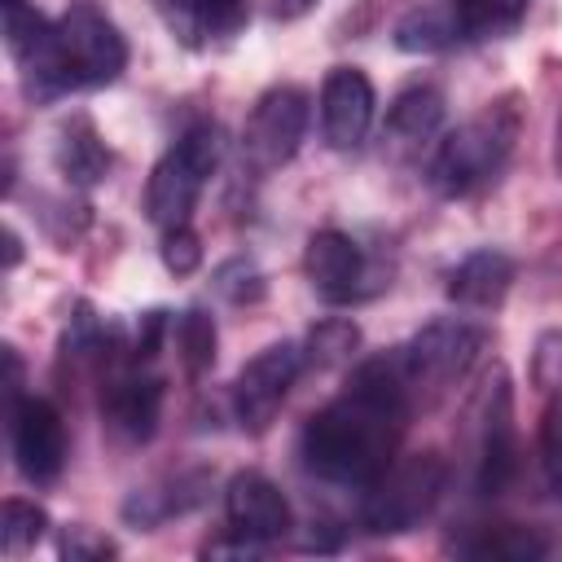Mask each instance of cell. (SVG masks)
<instances>
[{
    "instance_id": "obj_21",
    "label": "cell",
    "mask_w": 562,
    "mask_h": 562,
    "mask_svg": "<svg viewBox=\"0 0 562 562\" xmlns=\"http://www.w3.org/2000/svg\"><path fill=\"white\" fill-rule=\"evenodd\" d=\"M457 44H461V26H457V13H452L448 0L408 9L395 22V48L400 53H443V48H457Z\"/></svg>"
},
{
    "instance_id": "obj_26",
    "label": "cell",
    "mask_w": 562,
    "mask_h": 562,
    "mask_svg": "<svg viewBox=\"0 0 562 562\" xmlns=\"http://www.w3.org/2000/svg\"><path fill=\"white\" fill-rule=\"evenodd\" d=\"M215 290H220L228 303H259L263 290H268V281H263V272H259L246 255H237V259H224V263L215 268Z\"/></svg>"
},
{
    "instance_id": "obj_25",
    "label": "cell",
    "mask_w": 562,
    "mask_h": 562,
    "mask_svg": "<svg viewBox=\"0 0 562 562\" xmlns=\"http://www.w3.org/2000/svg\"><path fill=\"white\" fill-rule=\"evenodd\" d=\"M44 531H48V514H44V505L22 501V496H9V501H4L0 540H4V553H9V558L35 549V544L44 540Z\"/></svg>"
},
{
    "instance_id": "obj_5",
    "label": "cell",
    "mask_w": 562,
    "mask_h": 562,
    "mask_svg": "<svg viewBox=\"0 0 562 562\" xmlns=\"http://www.w3.org/2000/svg\"><path fill=\"white\" fill-rule=\"evenodd\" d=\"M224 158V136L215 123H193L180 132V140L154 162L149 180H145V215L158 233L180 228L193 220V206L206 189V180L215 176Z\"/></svg>"
},
{
    "instance_id": "obj_10",
    "label": "cell",
    "mask_w": 562,
    "mask_h": 562,
    "mask_svg": "<svg viewBox=\"0 0 562 562\" xmlns=\"http://www.w3.org/2000/svg\"><path fill=\"white\" fill-rule=\"evenodd\" d=\"M303 272H307V285L321 303L329 307H342V303H360L364 294H373V268L360 250V241L342 228H321L307 237V250H303Z\"/></svg>"
},
{
    "instance_id": "obj_9",
    "label": "cell",
    "mask_w": 562,
    "mask_h": 562,
    "mask_svg": "<svg viewBox=\"0 0 562 562\" xmlns=\"http://www.w3.org/2000/svg\"><path fill=\"white\" fill-rule=\"evenodd\" d=\"M9 448H13V465L26 483L48 487L61 479L66 470V422L57 413L53 400L44 395H18L9 404Z\"/></svg>"
},
{
    "instance_id": "obj_1",
    "label": "cell",
    "mask_w": 562,
    "mask_h": 562,
    "mask_svg": "<svg viewBox=\"0 0 562 562\" xmlns=\"http://www.w3.org/2000/svg\"><path fill=\"white\" fill-rule=\"evenodd\" d=\"M417 400L400 360V347L369 356L351 369L347 386L316 408L299 430V461L307 474L334 487L364 492L395 457Z\"/></svg>"
},
{
    "instance_id": "obj_30",
    "label": "cell",
    "mask_w": 562,
    "mask_h": 562,
    "mask_svg": "<svg viewBox=\"0 0 562 562\" xmlns=\"http://www.w3.org/2000/svg\"><path fill=\"white\" fill-rule=\"evenodd\" d=\"M167 338H171V312H162V307L140 312L136 334H132V360H136V364H149V360L162 351Z\"/></svg>"
},
{
    "instance_id": "obj_2",
    "label": "cell",
    "mask_w": 562,
    "mask_h": 562,
    "mask_svg": "<svg viewBox=\"0 0 562 562\" xmlns=\"http://www.w3.org/2000/svg\"><path fill=\"white\" fill-rule=\"evenodd\" d=\"M18 70L31 101H57L70 92L105 88L127 70V40L101 4L70 0L66 13L53 18L44 40L18 57Z\"/></svg>"
},
{
    "instance_id": "obj_35",
    "label": "cell",
    "mask_w": 562,
    "mask_h": 562,
    "mask_svg": "<svg viewBox=\"0 0 562 562\" xmlns=\"http://www.w3.org/2000/svg\"><path fill=\"white\" fill-rule=\"evenodd\" d=\"M18 259H22V241H18L13 228H4V268H13Z\"/></svg>"
},
{
    "instance_id": "obj_8",
    "label": "cell",
    "mask_w": 562,
    "mask_h": 562,
    "mask_svg": "<svg viewBox=\"0 0 562 562\" xmlns=\"http://www.w3.org/2000/svg\"><path fill=\"white\" fill-rule=\"evenodd\" d=\"M303 369L307 364H303L299 342H268L259 356H250L241 364V373L233 378V417H237V426L246 435H263L277 422V413H281V404H285V395H290V386L299 382Z\"/></svg>"
},
{
    "instance_id": "obj_17",
    "label": "cell",
    "mask_w": 562,
    "mask_h": 562,
    "mask_svg": "<svg viewBox=\"0 0 562 562\" xmlns=\"http://www.w3.org/2000/svg\"><path fill=\"white\" fill-rule=\"evenodd\" d=\"M518 263L509 250L501 246H479L470 250L452 272H448V299L465 312H492L505 303V294L514 290Z\"/></svg>"
},
{
    "instance_id": "obj_18",
    "label": "cell",
    "mask_w": 562,
    "mask_h": 562,
    "mask_svg": "<svg viewBox=\"0 0 562 562\" xmlns=\"http://www.w3.org/2000/svg\"><path fill=\"white\" fill-rule=\"evenodd\" d=\"M439 123H443V92L435 83H413L395 92V101L386 105V123H382L386 149L400 158L417 154L426 140L439 136Z\"/></svg>"
},
{
    "instance_id": "obj_34",
    "label": "cell",
    "mask_w": 562,
    "mask_h": 562,
    "mask_svg": "<svg viewBox=\"0 0 562 562\" xmlns=\"http://www.w3.org/2000/svg\"><path fill=\"white\" fill-rule=\"evenodd\" d=\"M316 4H321V0H272V18H277V22H299V18H307Z\"/></svg>"
},
{
    "instance_id": "obj_4",
    "label": "cell",
    "mask_w": 562,
    "mask_h": 562,
    "mask_svg": "<svg viewBox=\"0 0 562 562\" xmlns=\"http://www.w3.org/2000/svg\"><path fill=\"white\" fill-rule=\"evenodd\" d=\"M443 487L448 461L435 448L404 452L360 492V527L369 536H404L435 514Z\"/></svg>"
},
{
    "instance_id": "obj_36",
    "label": "cell",
    "mask_w": 562,
    "mask_h": 562,
    "mask_svg": "<svg viewBox=\"0 0 562 562\" xmlns=\"http://www.w3.org/2000/svg\"><path fill=\"white\" fill-rule=\"evenodd\" d=\"M553 167L562 176V114H558V127H553Z\"/></svg>"
},
{
    "instance_id": "obj_13",
    "label": "cell",
    "mask_w": 562,
    "mask_h": 562,
    "mask_svg": "<svg viewBox=\"0 0 562 562\" xmlns=\"http://www.w3.org/2000/svg\"><path fill=\"white\" fill-rule=\"evenodd\" d=\"M316 110H321V140L329 149H338V154L360 149L373 127V114H378L373 79L360 66H329L321 79Z\"/></svg>"
},
{
    "instance_id": "obj_28",
    "label": "cell",
    "mask_w": 562,
    "mask_h": 562,
    "mask_svg": "<svg viewBox=\"0 0 562 562\" xmlns=\"http://www.w3.org/2000/svg\"><path fill=\"white\" fill-rule=\"evenodd\" d=\"M158 255H162V268H167L171 277H193V272L202 268V237H198V228H193V224L167 228Z\"/></svg>"
},
{
    "instance_id": "obj_16",
    "label": "cell",
    "mask_w": 562,
    "mask_h": 562,
    "mask_svg": "<svg viewBox=\"0 0 562 562\" xmlns=\"http://www.w3.org/2000/svg\"><path fill=\"white\" fill-rule=\"evenodd\" d=\"M211 492V474L206 470H176V474H162L145 487H136L127 501H123V522L136 527V531H154L189 509H198Z\"/></svg>"
},
{
    "instance_id": "obj_7",
    "label": "cell",
    "mask_w": 562,
    "mask_h": 562,
    "mask_svg": "<svg viewBox=\"0 0 562 562\" xmlns=\"http://www.w3.org/2000/svg\"><path fill=\"white\" fill-rule=\"evenodd\" d=\"M312 123V97L299 83H272L241 123V162L259 176L285 167Z\"/></svg>"
},
{
    "instance_id": "obj_32",
    "label": "cell",
    "mask_w": 562,
    "mask_h": 562,
    "mask_svg": "<svg viewBox=\"0 0 562 562\" xmlns=\"http://www.w3.org/2000/svg\"><path fill=\"white\" fill-rule=\"evenodd\" d=\"M44 224H48L57 246H70L88 228V206L83 202H53V211H44Z\"/></svg>"
},
{
    "instance_id": "obj_27",
    "label": "cell",
    "mask_w": 562,
    "mask_h": 562,
    "mask_svg": "<svg viewBox=\"0 0 562 562\" xmlns=\"http://www.w3.org/2000/svg\"><path fill=\"white\" fill-rule=\"evenodd\" d=\"M540 470H544L549 492L562 501V391L549 400L540 417Z\"/></svg>"
},
{
    "instance_id": "obj_24",
    "label": "cell",
    "mask_w": 562,
    "mask_h": 562,
    "mask_svg": "<svg viewBox=\"0 0 562 562\" xmlns=\"http://www.w3.org/2000/svg\"><path fill=\"white\" fill-rule=\"evenodd\" d=\"M356 347H360L356 321L329 316V321H321V325L307 334V342H303V364H307V369H334V364H347V360L356 356Z\"/></svg>"
},
{
    "instance_id": "obj_29",
    "label": "cell",
    "mask_w": 562,
    "mask_h": 562,
    "mask_svg": "<svg viewBox=\"0 0 562 562\" xmlns=\"http://www.w3.org/2000/svg\"><path fill=\"white\" fill-rule=\"evenodd\" d=\"M531 382L540 386V391H562V325H553V329H544L540 338H536V347H531Z\"/></svg>"
},
{
    "instance_id": "obj_19",
    "label": "cell",
    "mask_w": 562,
    "mask_h": 562,
    "mask_svg": "<svg viewBox=\"0 0 562 562\" xmlns=\"http://www.w3.org/2000/svg\"><path fill=\"white\" fill-rule=\"evenodd\" d=\"M53 162H57V171L66 176L70 189H97V184L110 176L114 154H110L105 136L97 132V123H92L88 114H70V119L57 127Z\"/></svg>"
},
{
    "instance_id": "obj_6",
    "label": "cell",
    "mask_w": 562,
    "mask_h": 562,
    "mask_svg": "<svg viewBox=\"0 0 562 562\" xmlns=\"http://www.w3.org/2000/svg\"><path fill=\"white\" fill-rule=\"evenodd\" d=\"M483 347H487V329L470 316H435L430 325H422L400 347L413 400H435L448 386H457L474 369Z\"/></svg>"
},
{
    "instance_id": "obj_33",
    "label": "cell",
    "mask_w": 562,
    "mask_h": 562,
    "mask_svg": "<svg viewBox=\"0 0 562 562\" xmlns=\"http://www.w3.org/2000/svg\"><path fill=\"white\" fill-rule=\"evenodd\" d=\"M255 553H263V544H255V540H246V536H237V531H228V536L202 544V558H255Z\"/></svg>"
},
{
    "instance_id": "obj_15",
    "label": "cell",
    "mask_w": 562,
    "mask_h": 562,
    "mask_svg": "<svg viewBox=\"0 0 562 562\" xmlns=\"http://www.w3.org/2000/svg\"><path fill=\"white\" fill-rule=\"evenodd\" d=\"M562 549L558 536L527 522H474L448 536V553L474 562H540Z\"/></svg>"
},
{
    "instance_id": "obj_22",
    "label": "cell",
    "mask_w": 562,
    "mask_h": 562,
    "mask_svg": "<svg viewBox=\"0 0 562 562\" xmlns=\"http://www.w3.org/2000/svg\"><path fill=\"white\" fill-rule=\"evenodd\" d=\"M461 26V44H483L514 35L531 9V0H448Z\"/></svg>"
},
{
    "instance_id": "obj_12",
    "label": "cell",
    "mask_w": 562,
    "mask_h": 562,
    "mask_svg": "<svg viewBox=\"0 0 562 562\" xmlns=\"http://www.w3.org/2000/svg\"><path fill=\"white\" fill-rule=\"evenodd\" d=\"M162 400H167V382L136 360L101 373V417L123 443L154 439L162 422Z\"/></svg>"
},
{
    "instance_id": "obj_14",
    "label": "cell",
    "mask_w": 562,
    "mask_h": 562,
    "mask_svg": "<svg viewBox=\"0 0 562 562\" xmlns=\"http://www.w3.org/2000/svg\"><path fill=\"white\" fill-rule=\"evenodd\" d=\"M224 514H228V531L255 540V544H277L290 536L294 527V514H290V501L285 492L259 474V470H237L224 487Z\"/></svg>"
},
{
    "instance_id": "obj_3",
    "label": "cell",
    "mask_w": 562,
    "mask_h": 562,
    "mask_svg": "<svg viewBox=\"0 0 562 562\" xmlns=\"http://www.w3.org/2000/svg\"><path fill=\"white\" fill-rule=\"evenodd\" d=\"M522 136V101L514 92L487 101L465 123H457L430 154V184L439 198H470L487 189L505 162L514 158V145Z\"/></svg>"
},
{
    "instance_id": "obj_31",
    "label": "cell",
    "mask_w": 562,
    "mask_h": 562,
    "mask_svg": "<svg viewBox=\"0 0 562 562\" xmlns=\"http://www.w3.org/2000/svg\"><path fill=\"white\" fill-rule=\"evenodd\" d=\"M57 553L70 558V562H101V558H114L119 544L92 527H66L61 540H57Z\"/></svg>"
},
{
    "instance_id": "obj_20",
    "label": "cell",
    "mask_w": 562,
    "mask_h": 562,
    "mask_svg": "<svg viewBox=\"0 0 562 562\" xmlns=\"http://www.w3.org/2000/svg\"><path fill=\"white\" fill-rule=\"evenodd\" d=\"M171 31L189 44H202L211 35H228L246 18V0H158Z\"/></svg>"
},
{
    "instance_id": "obj_23",
    "label": "cell",
    "mask_w": 562,
    "mask_h": 562,
    "mask_svg": "<svg viewBox=\"0 0 562 562\" xmlns=\"http://www.w3.org/2000/svg\"><path fill=\"white\" fill-rule=\"evenodd\" d=\"M171 342H176V356L184 364L189 378H202L211 364H215V347H220V334H215V316L206 307H184L176 321H171Z\"/></svg>"
},
{
    "instance_id": "obj_11",
    "label": "cell",
    "mask_w": 562,
    "mask_h": 562,
    "mask_svg": "<svg viewBox=\"0 0 562 562\" xmlns=\"http://www.w3.org/2000/svg\"><path fill=\"white\" fill-rule=\"evenodd\" d=\"M518 430H514V400L509 378L496 373L483 395L479 413V448H474V492L479 496H505L518 483Z\"/></svg>"
}]
</instances>
